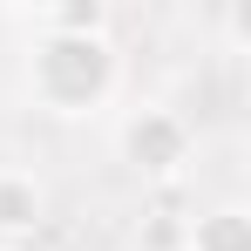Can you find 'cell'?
<instances>
[{
  "mask_svg": "<svg viewBox=\"0 0 251 251\" xmlns=\"http://www.w3.org/2000/svg\"><path fill=\"white\" fill-rule=\"evenodd\" d=\"M123 75H129V61L116 48V34H95V41H48V34H34L27 54H21V88H27L34 116H48V123L109 116L116 95H123Z\"/></svg>",
  "mask_w": 251,
  "mask_h": 251,
  "instance_id": "6da1fadb",
  "label": "cell"
},
{
  "mask_svg": "<svg viewBox=\"0 0 251 251\" xmlns=\"http://www.w3.org/2000/svg\"><path fill=\"white\" fill-rule=\"evenodd\" d=\"M109 150H116V163L136 176V183H150V190H170V183H183L190 170H197V129L183 109H170L156 95H143V102H129L116 129H109Z\"/></svg>",
  "mask_w": 251,
  "mask_h": 251,
  "instance_id": "7a4b0ae2",
  "label": "cell"
},
{
  "mask_svg": "<svg viewBox=\"0 0 251 251\" xmlns=\"http://www.w3.org/2000/svg\"><path fill=\"white\" fill-rule=\"evenodd\" d=\"M48 224V183L21 163H0V245L21 251V238H34Z\"/></svg>",
  "mask_w": 251,
  "mask_h": 251,
  "instance_id": "3957f363",
  "label": "cell"
},
{
  "mask_svg": "<svg viewBox=\"0 0 251 251\" xmlns=\"http://www.w3.org/2000/svg\"><path fill=\"white\" fill-rule=\"evenodd\" d=\"M14 21H27V27L48 34V41H95V34H116V7H109V0H48V7L14 14Z\"/></svg>",
  "mask_w": 251,
  "mask_h": 251,
  "instance_id": "277c9868",
  "label": "cell"
},
{
  "mask_svg": "<svg viewBox=\"0 0 251 251\" xmlns=\"http://www.w3.org/2000/svg\"><path fill=\"white\" fill-rule=\"evenodd\" d=\"M176 251H251V210L238 197L190 210V224L176 231Z\"/></svg>",
  "mask_w": 251,
  "mask_h": 251,
  "instance_id": "5b68a950",
  "label": "cell"
},
{
  "mask_svg": "<svg viewBox=\"0 0 251 251\" xmlns=\"http://www.w3.org/2000/svg\"><path fill=\"white\" fill-rule=\"evenodd\" d=\"M0 251H14V245H0Z\"/></svg>",
  "mask_w": 251,
  "mask_h": 251,
  "instance_id": "8992f818",
  "label": "cell"
}]
</instances>
